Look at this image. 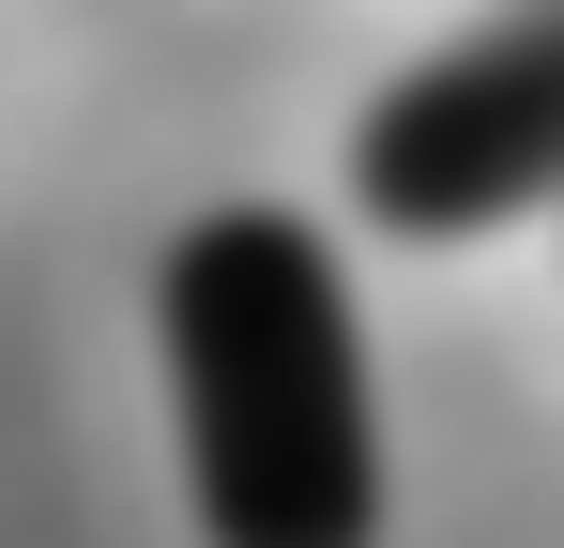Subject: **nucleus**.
<instances>
[{"mask_svg":"<svg viewBox=\"0 0 564 548\" xmlns=\"http://www.w3.org/2000/svg\"><path fill=\"white\" fill-rule=\"evenodd\" d=\"M153 351L198 548H381V381L336 229L275 198L198 213L153 260Z\"/></svg>","mask_w":564,"mask_h":548,"instance_id":"1","label":"nucleus"},{"mask_svg":"<svg viewBox=\"0 0 564 548\" xmlns=\"http://www.w3.org/2000/svg\"><path fill=\"white\" fill-rule=\"evenodd\" d=\"M351 198L397 244H488L519 213H564V0H503L397 91H367Z\"/></svg>","mask_w":564,"mask_h":548,"instance_id":"2","label":"nucleus"}]
</instances>
